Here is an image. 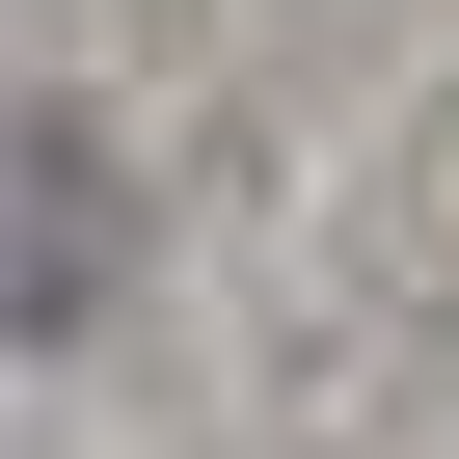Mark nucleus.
<instances>
[{
	"label": "nucleus",
	"mask_w": 459,
	"mask_h": 459,
	"mask_svg": "<svg viewBox=\"0 0 459 459\" xmlns=\"http://www.w3.org/2000/svg\"><path fill=\"white\" fill-rule=\"evenodd\" d=\"M82 298H108V135L55 108L28 135V325H82Z\"/></svg>",
	"instance_id": "1"
}]
</instances>
